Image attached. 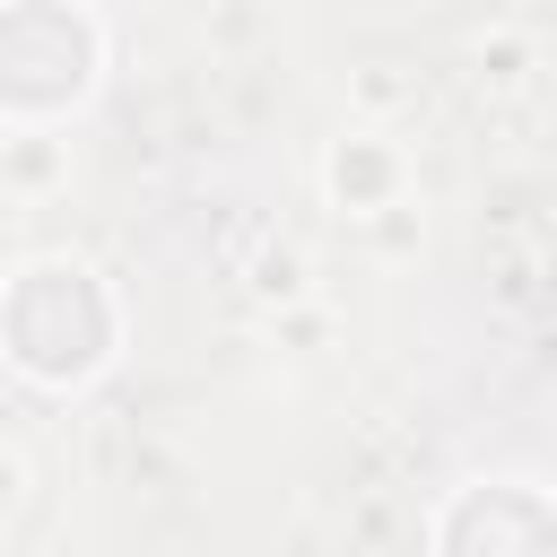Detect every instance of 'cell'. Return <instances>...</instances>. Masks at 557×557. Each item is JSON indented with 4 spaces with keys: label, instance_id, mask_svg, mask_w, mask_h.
<instances>
[{
    "label": "cell",
    "instance_id": "cell-3",
    "mask_svg": "<svg viewBox=\"0 0 557 557\" xmlns=\"http://www.w3.org/2000/svg\"><path fill=\"white\" fill-rule=\"evenodd\" d=\"M322 200L339 218H366V226L409 209V148L392 131H339L322 148Z\"/></svg>",
    "mask_w": 557,
    "mask_h": 557
},
{
    "label": "cell",
    "instance_id": "cell-2",
    "mask_svg": "<svg viewBox=\"0 0 557 557\" xmlns=\"http://www.w3.org/2000/svg\"><path fill=\"white\" fill-rule=\"evenodd\" d=\"M435 557H557V496L531 479H470L435 505Z\"/></svg>",
    "mask_w": 557,
    "mask_h": 557
},
{
    "label": "cell",
    "instance_id": "cell-6",
    "mask_svg": "<svg viewBox=\"0 0 557 557\" xmlns=\"http://www.w3.org/2000/svg\"><path fill=\"white\" fill-rule=\"evenodd\" d=\"M522 70H531V44H522V35H479V78L513 87Z\"/></svg>",
    "mask_w": 557,
    "mask_h": 557
},
{
    "label": "cell",
    "instance_id": "cell-1",
    "mask_svg": "<svg viewBox=\"0 0 557 557\" xmlns=\"http://www.w3.org/2000/svg\"><path fill=\"white\" fill-rule=\"evenodd\" d=\"M122 348V296L78 252H35L9 270V366L44 392H78Z\"/></svg>",
    "mask_w": 557,
    "mask_h": 557
},
{
    "label": "cell",
    "instance_id": "cell-5",
    "mask_svg": "<svg viewBox=\"0 0 557 557\" xmlns=\"http://www.w3.org/2000/svg\"><path fill=\"white\" fill-rule=\"evenodd\" d=\"M252 296H261V305H296V296H305V252H296V244H270V252L252 261Z\"/></svg>",
    "mask_w": 557,
    "mask_h": 557
},
{
    "label": "cell",
    "instance_id": "cell-4",
    "mask_svg": "<svg viewBox=\"0 0 557 557\" xmlns=\"http://www.w3.org/2000/svg\"><path fill=\"white\" fill-rule=\"evenodd\" d=\"M0 183H9L17 200L70 183V139H52L44 122H9V139H0Z\"/></svg>",
    "mask_w": 557,
    "mask_h": 557
}]
</instances>
